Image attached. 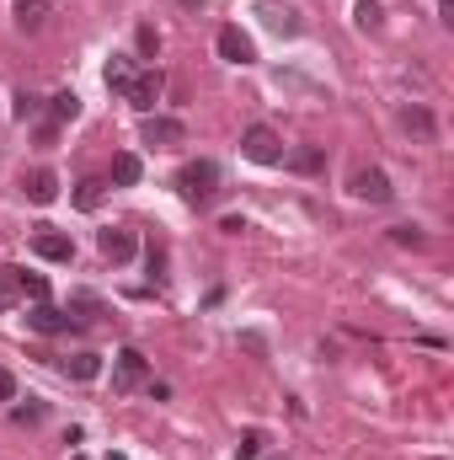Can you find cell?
<instances>
[{"mask_svg":"<svg viewBox=\"0 0 454 460\" xmlns=\"http://www.w3.org/2000/svg\"><path fill=\"white\" fill-rule=\"evenodd\" d=\"M21 193H27L32 204H54V193H59V177H54L48 166H37V171H27V177H21Z\"/></svg>","mask_w":454,"mask_h":460,"instance_id":"12","label":"cell"},{"mask_svg":"<svg viewBox=\"0 0 454 460\" xmlns=\"http://www.w3.org/2000/svg\"><path fill=\"white\" fill-rule=\"evenodd\" d=\"M102 193H107V182H102V177H86V182H80V193H75V204H80V209H96V204H102Z\"/></svg>","mask_w":454,"mask_h":460,"instance_id":"23","label":"cell"},{"mask_svg":"<svg viewBox=\"0 0 454 460\" xmlns=\"http://www.w3.org/2000/svg\"><path fill=\"white\" fill-rule=\"evenodd\" d=\"M139 171H144V166H139V155H134V150H118V155H112V182H118V188H134V182H139Z\"/></svg>","mask_w":454,"mask_h":460,"instance_id":"17","label":"cell"},{"mask_svg":"<svg viewBox=\"0 0 454 460\" xmlns=\"http://www.w3.org/2000/svg\"><path fill=\"white\" fill-rule=\"evenodd\" d=\"M177 193H182L193 209L214 204V198H219V166H214V161H187V166L177 171Z\"/></svg>","mask_w":454,"mask_h":460,"instance_id":"1","label":"cell"},{"mask_svg":"<svg viewBox=\"0 0 454 460\" xmlns=\"http://www.w3.org/2000/svg\"><path fill=\"white\" fill-rule=\"evenodd\" d=\"M401 129L417 134V139H433V113H428L423 102H407V107H401Z\"/></svg>","mask_w":454,"mask_h":460,"instance_id":"14","label":"cell"},{"mask_svg":"<svg viewBox=\"0 0 454 460\" xmlns=\"http://www.w3.org/2000/svg\"><path fill=\"white\" fill-rule=\"evenodd\" d=\"M54 139H59V123H54V118H43V123H37V145H54Z\"/></svg>","mask_w":454,"mask_h":460,"instance_id":"30","label":"cell"},{"mask_svg":"<svg viewBox=\"0 0 454 460\" xmlns=\"http://www.w3.org/2000/svg\"><path fill=\"white\" fill-rule=\"evenodd\" d=\"M11 113H16V118H21V123H27V118H37V113H43V102H37V96H32V91H21V96H16V107H11Z\"/></svg>","mask_w":454,"mask_h":460,"instance_id":"24","label":"cell"},{"mask_svg":"<svg viewBox=\"0 0 454 460\" xmlns=\"http://www.w3.org/2000/svg\"><path fill=\"white\" fill-rule=\"evenodd\" d=\"M235 456H241V460H257V456H262V434L252 429V434L241 439V450H235Z\"/></svg>","mask_w":454,"mask_h":460,"instance_id":"27","label":"cell"},{"mask_svg":"<svg viewBox=\"0 0 454 460\" xmlns=\"http://www.w3.org/2000/svg\"><path fill=\"white\" fill-rule=\"evenodd\" d=\"M102 80H107L112 91H123V86L134 80V64H128V54H112V59H107V70H102Z\"/></svg>","mask_w":454,"mask_h":460,"instance_id":"20","label":"cell"},{"mask_svg":"<svg viewBox=\"0 0 454 460\" xmlns=\"http://www.w3.org/2000/svg\"><path fill=\"white\" fill-rule=\"evenodd\" d=\"M70 311H80V322H96V316H102V295L75 289V295H70Z\"/></svg>","mask_w":454,"mask_h":460,"instance_id":"22","label":"cell"},{"mask_svg":"<svg viewBox=\"0 0 454 460\" xmlns=\"http://www.w3.org/2000/svg\"><path fill=\"white\" fill-rule=\"evenodd\" d=\"M353 21H359L364 32H380V27H385V11H380V0H359V5H353Z\"/></svg>","mask_w":454,"mask_h":460,"instance_id":"21","label":"cell"},{"mask_svg":"<svg viewBox=\"0 0 454 460\" xmlns=\"http://www.w3.org/2000/svg\"><path fill=\"white\" fill-rule=\"evenodd\" d=\"M11 284H16V295H27V300H48V279H43V273L11 268Z\"/></svg>","mask_w":454,"mask_h":460,"instance_id":"18","label":"cell"},{"mask_svg":"<svg viewBox=\"0 0 454 460\" xmlns=\"http://www.w3.org/2000/svg\"><path fill=\"white\" fill-rule=\"evenodd\" d=\"M64 375H70V381H96V375H102V359H96V354H70V359H64Z\"/></svg>","mask_w":454,"mask_h":460,"instance_id":"19","label":"cell"},{"mask_svg":"<svg viewBox=\"0 0 454 460\" xmlns=\"http://www.w3.org/2000/svg\"><path fill=\"white\" fill-rule=\"evenodd\" d=\"M257 16H262V27H273L278 38H300V32H305V21H300V11H294V5H278V0H257Z\"/></svg>","mask_w":454,"mask_h":460,"instance_id":"6","label":"cell"},{"mask_svg":"<svg viewBox=\"0 0 454 460\" xmlns=\"http://www.w3.org/2000/svg\"><path fill=\"white\" fill-rule=\"evenodd\" d=\"M48 118L64 129L70 118H80V96H75V91H54V96H48Z\"/></svg>","mask_w":454,"mask_h":460,"instance_id":"15","label":"cell"},{"mask_svg":"<svg viewBox=\"0 0 454 460\" xmlns=\"http://www.w3.org/2000/svg\"><path fill=\"white\" fill-rule=\"evenodd\" d=\"M348 193L364 198V204H391V198H396V188H391V177H385L380 166H359V171L348 177Z\"/></svg>","mask_w":454,"mask_h":460,"instance_id":"3","label":"cell"},{"mask_svg":"<svg viewBox=\"0 0 454 460\" xmlns=\"http://www.w3.org/2000/svg\"><path fill=\"white\" fill-rule=\"evenodd\" d=\"M27 327H32V332H43V338H54V332H70V327H75V316H70V311H59V305H48V300H32Z\"/></svg>","mask_w":454,"mask_h":460,"instance_id":"9","label":"cell"},{"mask_svg":"<svg viewBox=\"0 0 454 460\" xmlns=\"http://www.w3.org/2000/svg\"><path fill=\"white\" fill-rule=\"evenodd\" d=\"M139 139H144V145H182V139H187V129H182L177 118L144 113V123H139Z\"/></svg>","mask_w":454,"mask_h":460,"instance_id":"10","label":"cell"},{"mask_svg":"<svg viewBox=\"0 0 454 460\" xmlns=\"http://www.w3.org/2000/svg\"><path fill=\"white\" fill-rule=\"evenodd\" d=\"M16 300V284H11V268H0V311H11Z\"/></svg>","mask_w":454,"mask_h":460,"instance_id":"29","label":"cell"},{"mask_svg":"<svg viewBox=\"0 0 454 460\" xmlns=\"http://www.w3.org/2000/svg\"><path fill=\"white\" fill-rule=\"evenodd\" d=\"M107 460H123V456H107Z\"/></svg>","mask_w":454,"mask_h":460,"instance_id":"32","label":"cell"},{"mask_svg":"<svg viewBox=\"0 0 454 460\" xmlns=\"http://www.w3.org/2000/svg\"><path fill=\"white\" fill-rule=\"evenodd\" d=\"M96 247H102V257H107V263H128V257L139 252L134 230H118V225H112V230H102V236H96Z\"/></svg>","mask_w":454,"mask_h":460,"instance_id":"11","label":"cell"},{"mask_svg":"<svg viewBox=\"0 0 454 460\" xmlns=\"http://www.w3.org/2000/svg\"><path fill=\"white\" fill-rule=\"evenodd\" d=\"M391 241H396V247H423L428 236H423L417 225H396V230H391Z\"/></svg>","mask_w":454,"mask_h":460,"instance_id":"25","label":"cell"},{"mask_svg":"<svg viewBox=\"0 0 454 460\" xmlns=\"http://www.w3.org/2000/svg\"><path fill=\"white\" fill-rule=\"evenodd\" d=\"M214 48H219V59L225 64H252L257 59V48H252V38L230 21V27H219V38H214Z\"/></svg>","mask_w":454,"mask_h":460,"instance_id":"7","label":"cell"},{"mask_svg":"<svg viewBox=\"0 0 454 460\" xmlns=\"http://www.w3.org/2000/svg\"><path fill=\"white\" fill-rule=\"evenodd\" d=\"M161 91H166V80H161V70H134V80L123 86V96L139 107V113H155V102H161Z\"/></svg>","mask_w":454,"mask_h":460,"instance_id":"5","label":"cell"},{"mask_svg":"<svg viewBox=\"0 0 454 460\" xmlns=\"http://www.w3.org/2000/svg\"><path fill=\"white\" fill-rule=\"evenodd\" d=\"M134 38H139V54H150V59H155V48H161V38H155V27H139Z\"/></svg>","mask_w":454,"mask_h":460,"instance_id":"28","label":"cell"},{"mask_svg":"<svg viewBox=\"0 0 454 460\" xmlns=\"http://www.w3.org/2000/svg\"><path fill=\"white\" fill-rule=\"evenodd\" d=\"M11 16H16V27H21V32H37L54 11H48V0H11Z\"/></svg>","mask_w":454,"mask_h":460,"instance_id":"13","label":"cell"},{"mask_svg":"<svg viewBox=\"0 0 454 460\" xmlns=\"http://www.w3.org/2000/svg\"><path fill=\"white\" fill-rule=\"evenodd\" d=\"M32 252L48 257V263H70V257H75V241H70L64 230H54V225H37V230H32Z\"/></svg>","mask_w":454,"mask_h":460,"instance_id":"8","label":"cell"},{"mask_svg":"<svg viewBox=\"0 0 454 460\" xmlns=\"http://www.w3.org/2000/svg\"><path fill=\"white\" fill-rule=\"evenodd\" d=\"M241 150H246V161H257V166H284V139H278L268 123H252V129L241 134Z\"/></svg>","mask_w":454,"mask_h":460,"instance_id":"2","label":"cell"},{"mask_svg":"<svg viewBox=\"0 0 454 460\" xmlns=\"http://www.w3.org/2000/svg\"><path fill=\"white\" fill-rule=\"evenodd\" d=\"M43 413H48L43 402H27V407H16L11 418H16V423H43Z\"/></svg>","mask_w":454,"mask_h":460,"instance_id":"26","label":"cell"},{"mask_svg":"<svg viewBox=\"0 0 454 460\" xmlns=\"http://www.w3.org/2000/svg\"><path fill=\"white\" fill-rule=\"evenodd\" d=\"M16 397V381H11V370H0V402H11Z\"/></svg>","mask_w":454,"mask_h":460,"instance_id":"31","label":"cell"},{"mask_svg":"<svg viewBox=\"0 0 454 460\" xmlns=\"http://www.w3.org/2000/svg\"><path fill=\"white\" fill-rule=\"evenodd\" d=\"M284 161H289L294 171H305V177H316V171L326 166V155H321V145H300V150H289Z\"/></svg>","mask_w":454,"mask_h":460,"instance_id":"16","label":"cell"},{"mask_svg":"<svg viewBox=\"0 0 454 460\" xmlns=\"http://www.w3.org/2000/svg\"><path fill=\"white\" fill-rule=\"evenodd\" d=\"M144 381H150L144 354H139V348H123V354L112 359V391H123V397H128V391H139Z\"/></svg>","mask_w":454,"mask_h":460,"instance_id":"4","label":"cell"}]
</instances>
